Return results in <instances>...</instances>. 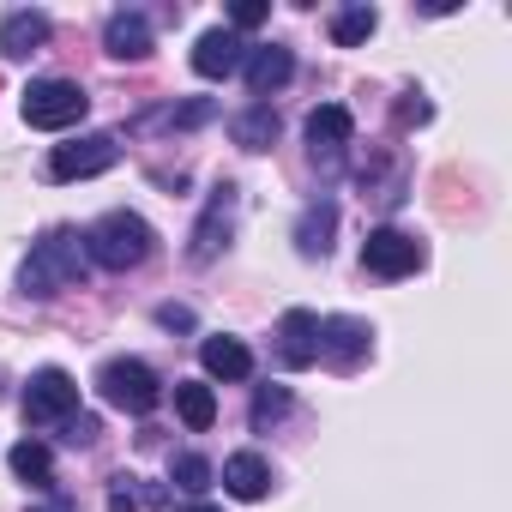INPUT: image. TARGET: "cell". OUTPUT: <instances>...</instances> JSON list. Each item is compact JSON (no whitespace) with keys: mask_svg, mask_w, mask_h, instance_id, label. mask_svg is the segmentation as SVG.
I'll list each match as a JSON object with an SVG mask.
<instances>
[{"mask_svg":"<svg viewBox=\"0 0 512 512\" xmlns=\"http://www.w3.org/2000/svg\"><path fill=\"white\" fill-rule=\"evenodd\" d=\"M151 247H157V235H151V223H145L139 211H109V217H97V223L85 229V260H97L103 272H133V266H145Z\"/></svg>","mask_w":512,"mask_h":512,"instance_id":"1","label":"cell"},{"mask_svg":"<svg viewBox=\"0 0 512 512\" xmlns=\"http://www.w3.org/2000/svg\"><path fill=\"white\" fill-rule=\"evenodd\" d=\"M19 284H25V296H61V290H73V284H85V235H73V229L43 235V241L31 247Z\"/></svg>","mask_w":512,"mask_h":512,"instance_id":"2","label":"cell"},{"mask_svg":"<svg viewBox=\"0 0 512 512\" xmlns=\"http://www.w3.org/2000/svg\"><path fill=\"white\" fill-rule=\"evenodd\" d=\"M97 392H103V404H115V410H127V416H151V410H157V398H163L157 374H151L145 362H133V356L103 362Z\"/></svg>","mask_w":512,"mask_h":512,"instance_id":"3","label":"cell"},{"mask_svg":"<svg viewBox=\"0 0 512 512\" xmlns=\"http://www.w3.org/2000/svg\"><path fill=\"white\" fill-rule=\"evenodd\" d=\"M85 109H91V97L73 79H31L25 85V121L43 127V133H61V127L85 121Z\"/></svg>","mask_w":512,"mask_h":512,"instance_id":"4","label":"cell"},{"mask_svg":"<svg viewBox=\"0 0 512 512\" xmlns=\"http://www.w3.org/2000/svg\"><path fill=\"white\" fill-rule=\"evenodd\" d=\"M229 235H235V187L217 181L211 199H205V217H199V229H193V241H187V260H193V266H211L217 253L229 247Z\"/></svg>","mask_w":512,"mask_h":512,"instance_id":"5","label":"cell"},{"mask_svg":"<svg viewBox=\"0 0 512 512\" xmlns=\"http://www.w3.org/2000/svg\"><path fill=\"white\" fill-rule=\"evenodd\" d=\"M115 157H121L115 133H85V139H67V145H55V157H49V175H55V181H85V175H103Z\"/></svg>","mask_w":512,"mask_h":512,"instance_id":"6","label":"cell"},{"mask_svg":"<svg viewBox=\"0 0 512 512\" xmlns=\"http://www.w3.org/2000/svg\"><path fill=\"white\" fill-rule=\"evenodd\" d=\"M73 410H79V386H73V374H61V368H43V374L25 386V422H31V428L67 422Z\"/></svg>","mask_w":512,"mask_h":512,"instance_id":"7","label":"cell"},{"mask_svg":"<svg viewBox=\"0 0 512 512\" xmlns=\"http://www.w3.org/2000/svg\"><path fill=\"white\" fill-rule=\"evenodd\" d=\"M422 260H428L422 241L404 235V229H374V235L362 241V266H368L374 278H410Z\"/></svg>","mask_w":512,"mask_h":512,"instance_id":"8","label":"cell"},{"mask_svg":"<svg viewBox=\"0 0 512 512\" xmlns=\"http://www.w3.org/2000/svg\"><path fill=\"white\" fill-rule=\"evenodd\" d=\"M278 362H284V368H314V362H320V314L290 308V314L278 320Z\"/></svg>","mask_w":512,"mask_h":512,"instance_id":"9","label":"cell"},{"mask_svg":"<svg viewBox=\"0 0 512 512\" xmlns=\"http://www.w3.org/2000/svg\"><path fill=\"white\" fill-rule=\"evenodd\" d=\"M350 133H356L350 109H344V103H320V109L308 115V145H314V163H326V169H332V163L344 157Z\"/></svg>","mask_w":512,"mask_h":512,"instance_id":"10","label":"cell"},{"mask_svg":"<svg viewBox=\"0 0 512 512\" xmlns=\"http://www.w3.org/2000/svg\"><path fill=\"white\" fill-rule=\"evenodd\" d=\"M241 61H247V43L235 31H205L193 43V73L199 79H229V73H241Z\"/></svg>","mask_w":512,"mask_h":512,"instance_id":"11","label":"cell"},{"mask_svg":"<svg viewBox=\"0 0 512 512\" xmlns=\"http://www.w3.org/2000/svg\"><path fill=\"white\" fill-rule=\"evenodd\" d=\"M241 73H247V91L253 97H272V91H284L296 79V55L290 49H253L241 61Z\"/></svg>","mask_w":512,"mask_h":512,"instance_id":"12","label":"cell"},{"mask_svg":"<svg viewBox=\"0 0 512 512\" xmlns=\"http://www.w3.org/2000/svg\"><path fill=\"white\" fill-rule=\"evenodd\" d=\"M49 43V13H7L0 19V55L7 61H31Z\"/></svg>","mask_w":512,"mask_h":512,"instance_id":"13","label":"cell"},{"mask_svg":"<svg viewBox=\"0 0 512 512\" xmlns=\"http://www.w3.org/2000/svg\"><path fill=\"white\" fill-rule=\"evenodd\" d=\"M368 338H374V332H368L362 320H344V314H338V320H320V356H332L338 368H356V362L368 356Z\"/></svg>","mask_w":512,"mask_h":512,"instance_id":"14","label":"cell"},{"mask_svg":"<svg viewBox=\"0 0 512 512\" xmlns=\"http://www.w3.org/2000/svg\"><path fill=\"white\" fill-rule=\"evenodd\" d=\"M103 49H109L115 61H145V55H151V25H145V13H109Z\"/></svg>","mask_w":512,"mask_h":512,"instance_id":"15","label":"cell"},{"mask_svg":"<svg viewBox=\"0 0 512 512\" xmlns=\"http://www.w3.org/2000/svg\"><path fill=\"white\" fill-rule=\"evenodd\" d=\"M332 229H338V205L332 199H314L302 211V223H296V247L308 253V260H326V253H332Z\"/></svg>","mask_w":512,"mask_h":512,"instance_id":"16","label":"cell"},{"mask_svg":"<svg viewBox=\"0 0 512 512\" xmlns=\"http://www.w3.org/2000/svg\"><path fill=\"white\" fill-rule=\"evenodd\" d=\"M223 488H229L235 500H260V494L272 488V464H266L260 452H235V458L223 464Z\"/></svg>","mask_w":512,"mask_h":512,"instance_id":"17","label":"cell"},{"mask_svg":"<svg viewBox=\"0 0 512 512\" xmlns=\"http://www.w3.org/2000/svg\"><path fill=\"white\" fill-rule=\"evenodd\" d=\"M229 139H235L241 151H272V139H278V109H272V103H253L247 115L229 121Z\"/></svg>","mask_w":512,"mask_h":512,"instance_id":"18","label":"cell"},{"mask_svg":"<svg viewBox=\"0 0 512 512\" xmlns=\"http://www.w3.org/2000/svg\"><path fill=\"white\" fill-rule=\"evenodd\" d=\"M205 374H217V380H247L253 374V356H247V344L241 338H205Z\"/></svg>","mask_w":512,"mask_h":512,"instance_id":"19","label":"cell"},{"mask_svg":"<svg viewBox=\"0 0 512 512\" xmlns=\"http://www.w3.org/2000/svg\"><path fill=\"white\" fill-rule=\"evenodd\" d=\"M175 410H181V422H187L193 434H205V428L217 422V392L199 386V380H181V386H175Z\"/></svg>","mask_w":512,"mask_h":512,"instance_id":"20","label":"cell"},{"mask_svg":"<svg viewBox=\"0 0 512 512\" xmlns=\"http://www.w3.org/2000/svg\"><path fill=\"white\" fill-rule=\"evenodd\" d=\"M13 476L49 494V488H55V458H49V446H43V440H19V446H13Z\"/></svg>","mask_w":512,"mask_h":512,"instance_id":"21","label":"cell"},{"mask_svg":"<svg viewBox=\"0 0 512 512\" xmlns=\"http://www.w3.org/2000/svg\"><path fill=\"white\" fill-rule=\"evenodd\" d=\"M374 25H380V13H374V7H344V13L332 19V43H338V49H356V43H368V37H374Z\"/></svg>","mask_w":512,"mask_h":512,"instance_id":"22","label":"cell"},{"mask_svg":"<svg viewBox=\"0 0 512 512\" xmlns=\"http://www.w3.org/2000/svg\"><path fill=\"white\" fill-rule=\"evenodd\" d=\"M211 115H217V109H211V103L199 97V103H181V109H163V115H151L145 127H205Z\"/></svg>","mask_w":512,"mask_h":512,"instance_id":"23","label":"cell"},{"mask_svg":"<svg viewBox=\"0 0 512 512\" xmlns=\"http://www.w3.org/2000/svg\"><path fill=\"white\" fill-rule=\"evenodd\" d=\"M175 488L205 494V488H211V464H205L199 452H181V458H175Z\"/></svg>","mask_w":512,"mask_h":512,"instance_id":"24","label":"cell"},{"mask_svg":"<svg viewBox=\"0 0 512 512\" xmlns=\"http://www.w3.org/2000/svg\"><path fill=\"white\" fill-rule=\"evenodd\" d=\"M284 410H290V392L284 386H260V398H253V428H272Z\"/></svg>","mask_w":512,"mask_h":512,"instance_id":"25","label":"cell"},{"mask_svg":"<svg viewBox=\"0 0 512 512\" xmlns=\"http://www.w3.org/2000/svg\"><path fill=\"white\" fill-rule=\"evenodd\" d=\"M266 13H272V7H266V0H241V7H235L229 19H235V31H253V25H260Z\"/></svg>","mask_w":512,"mask_h":512,"instance_id":"26","label":"cell"},{"mask_svg":"<svg viewBox=\"0 0 512 512\" xmlns=\"http://www.w3.org/2000/svg\"><path fill=\"white\" fill-rule=\"evenodd\" d=\"M97 434H103V428H97V416H67V440H73V446H91Z\"/></svg>","mask_w":512,"mask_h":512,"instance_id":"27","label":"cell"},{"mask_svg":"<svg viewBox=\"0 0 512 512\" xmlns=\"http://www.w3.org/2000/svg\"><path fill=\"white\" fill-rule=\"evenodd\" d=\"M422 121H428V103H422V97L410 91V97L398 103V127H422Z\"/></svg>","mask_w":512,"mask_h":512,"instance_id":"28","label":"cell"},{"mask_svg":"<svg viewBox=\"0 0 512 512\" xmlns=\"http://www.w3.org/2000/svg\"><path fill=\"white\" fill-rule=\"evenodd\" d=\"M109 512H139V494L127 488V476H115V488H109Z\"/></svg>","mask_w":512,"mask_h":512,"instance_id":"29","label":"cell"},{"mask_svg":"<svg viewBox=\"0 0 512 512\" xmlns=\"http://www.w3.org/2000/svg\"><path fill=\"white\" fill-rule=\"evenodd\" d=\"M157 320H163L169 332H187V326H193V314H187V308H157Z\"/></svg>","mask_w":512,"mask_h":512,"instance_id":"30","label":"cell"},{"mask_svg":"<svg viewBox=\"0 0 512 512\" xmlns=\"http://www.w3.org/2000/svg\"><path fill=\"white\" fill-rule=\"evenodd\" d=\"M187 512H217V506H187Z\"/></svg>","mask_w":512,"mask_h":512,"instance_id":"31","label":"cell"}]
</instances>
